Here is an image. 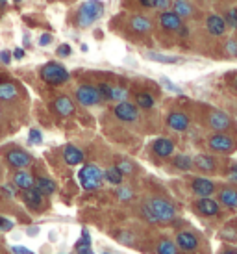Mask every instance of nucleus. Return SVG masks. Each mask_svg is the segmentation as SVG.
Segmentation results:
<instances>
[{
    "mask_svg": "<svg viewBox=\"0 0 237 254\" xmlns=\"http://www.w3.org/2000/svg\"><path fill=\"white\" fill-rule=\"evenodd\" d=\"M228 178L232 182H237V165H232L230 171H228Z\"/></svg>",
    "mask_w": 237,
    "mask_h": 254,
    "instance_id": "48",
    "label": "nucleus"
},
{
    "mask_svg": "<svg viewBox=\"0 0 237 254\" xmlns=\"http://www.w3.org/2000/svg\"><path fill=\"white\" fill-rule=\"evenodd\" d=\"M22 200L30 210H39L45 204V195L37 188H30V190L22 191Z\"/></svg>",
    "mask_w": 237,
    "mask_h": 254,
    "instance_id": "13",
    "label": "nucleus"
},
{
    "mask_svg": "<svg viewBox=\"0 0 237 254\" xmlns=\"http://www.w3.org/2000/svg\"><path fill=\"white\" fill-rule=\"evenodd\" d=\"M52 108H54V112H56L58 115H61V117H70V115L74 113V102H72L67 95H59V97H56Z\"/></svg>",
    "mask_w": 237,
    "mask_h": 254,
    "instance_id": "17",
    "label": "nucleus"
},
{
    "mask_svg": "<svg viewBox=\"0 0 237 254\" xmlns=\"http://www.w3.org/2000/svg\"><path fill=\"white\" fill-rule=\"evenodd\" d=\"M208 145L215 152H230V150H234V139L230 135L223 134V132H217V134L211 135L208 139Z\"/></svg>",
    "mask_w": 237,
    "mask_h": 254,
    "instance_id": "12",
    "label": "nucleus"
},
{
    "mask_svg": "<svg viewBox=\"0 0 237 254\" xmlns=\"http://www.w3.org/2000/svg\"><path fill=\"white\" fill-rule=\"evenodd\" d=\"M19 97V89L13 82H0V100L2 102H11Z\"/></svg>",
    "mask_w": 237,
    "mask_h": 254,
    "instance_id": "24",
    "label": "nucleus"
},
{
    "mask_svg": "<svg viewBox=\"0 0 237 254\" xmlns=\"http://www.w3.org/2000/svg\"><path fill=\"white\" fill-rule=\"evenodd\" d=\"M160 82H161V85L167 89V91H173V93H181V89L178 87V85L175 84V82H171L169 78H165V76H161L160 78Z\"/></svg>",
    "mask_w": 237,
    "mask_h": 254,
    "instance_id": "38",
    "label": "nucleus"
},
{
    "mask_svg": "<svg viewBox=\"0 0 237 254\" xmlns=\"http://www.w3.org/2000/svg\"><path fill=\"white\" fill-rule=\"evenodd\" d=\"M112 100H115V102L128 100V89L122 85H112Z\"/></svg>",
    "mask_w": 237,
    "mask_h": 254,
    "instance_id": "31",
    "label": "nucleus"
},
{
    "mask_svg": "<svg viewBox=\"0 0 237 254\" xmlns=\"http://www.w3.org/2000/svg\"><path fill=\"white\" fill-rule=\"evenodd\" d=\"M158 24L167 34H178V30L183 26V19H180L173 9H165V11H160V15H158Z\"/></svg>",
    "mask_w": 237,
    "mask_h": 254,
    "instance_id": "5",
    "label": "nucleus"
},
{
    "mask_svg": "<svg viewBox=\"0 0 237 254\" xmlns=\"http://www.w3.org/2000/svg\"><path fill=\"white\" fill-rule=\"evenodd\" d=\"M158 254H178L176 251V243L169 240H163L160 241V245H158Z\"/></svg>",
    "mask_w": 237,
    "mask_h": 254,
    "instance_id": "32",
    "label": "nucleus"
},
{
    "mask_svg": "<svg viewBox=\"0 0 237 254\" xmlns=\"http://www.w3.org/2000/svg\"><path fill=\"white\" fill-rule=\"evenodd\" d=\"M232 84H234V87H236V89H237V74H236V76H234V80H232Z\"/></svg>",
    "mask_w": 237,
    "mask_h": 254,
    "instance_id": "54",
    "label": "nucleus"
},
{
    "mask_svg": "<svg viewBox=\"0 0 237 254\" xmlns=\"http://www.w3.org/2000/svg\"><path fill=\"white\" fill-rule=\"evenodd\" d=\"M6 6H7V0H0V13L6 9Z\"/></svg>",
    "mask_w": 237,
    "mask_h": 254,
    "instance_id": "53",
    "label": "nucleus"
},
{
    "mask_svg": "<svg viewBox=\"0 0 237 254\" xmlns=\"http://www.w3.org/2000/svg\"><path fill=\"white\" fill-rule=\"evenodd\" d=\"M128 28H130V32L135 34V36H148V34L154 30V22L150 17H147V15L137 13V15H132V17H130Z\"/></svg>",
    "mask_w": 237,
    "mask_h": 254,
    "instance_id": "7",
    "label": "nucleus"
},
{
    "mask_svg": "<svg viewBox=\"0 0 237 254\" xmlns=\"http://www.w3.org/2000/svg\"><path fill=\"white\" fill-rule=\"evenodd\" d=\"M104 180H108L112 186H120V182H122V173L113 165V167L104 171Z\"/></svg>",
    "mask_w": 237,
    "mask_h": 254,
    "instance_id": "29",
    "label": "nucleus"
},
{
    "mask_svg": "<svg viewBox=\"0 0 237 254\" xmlns=\"http://www.w3.org/2000/svg\"><path fill=\"white\" fill-rule=\"evenodd\" d=\"M152 150L158 158H169V156H173V152H175V143L171 141V139H167V137H158L152 145Z\"/></svg>",
    "mask_w": 237,
    "mask_h": 254,
    "instance_id": "19",
    "label": "nucleus"
},
{
    "mask_svg": "<svg viewBox=\"0 0 237 254\" xmlns=\"http://www.w3.org/2000/svg\"><path fill=\"white\" fill-rule=\"evenodd\" d=\"M191 190H193V193H195L196 197H209L215 191V184L211 182L209 178L198 177L191 182Z\"/></svg>",
    "mask_w": 237,
    "mask_h": 254,
    "instance_id": "15",
    "label": "nucleus"
},
{
    "mask_svg": "<svg viewBox=\"0 0 237 254\" xmlns=\"http://www.w3.org/2000/svg\"><path fill=\"white\" fill-rule=\"evenodd\" d=\"M52 41H54L52 34H49V32H47V34H41V36H39V39H37V45H39V47H49Z\"/></svg>",
    "mask_w": 237,
    "mask_h": 254,
    "instance_id": "41",
    "label": "nucleus"
},
{
    "mask_svg": "<svg viewBox=\"0 0 237 254\" xmlns=\"http://www.w3.org/2000/svg\"><path fill=\"white\" fill-rule=\"evenodd\" d=\"M63 160L69 165H80L84 162V152L78 147H74V145H67L63 148Z\"/></svg>",
    "mask_w": 237,
    "mask_h": 254,
    "instance_id": "22",
    "label": "nucleus"
},
{
    "mask_svg": "<svg viewBox=\"0 0 237 254\" xmlns=\"http://www.w3.org/2000/svg\"><path fill=\"white\" fill-rule=\"evenodd\" d=\"M70 54H72V49H70V45H67V43H63V45H59L56 49V56L59 58H69Z\"/></svg>",
    "mask_w": 237,
    "mask_h": 254,
    "instance_id": "39",
    "label": "nucleus"
},
{
    "mask_svg": "<svg viewBox=\"0 0 237 254\" xmlns=\"http://www.w3.org/2000/svg\"><path fill=\"white\" fill-rule=\"evenodd\" d=\"M224 254H237V251H226Z\"/></svg>",
    "mask_w": 237,
    "mask_h": 254,
    "instance_id": "55",
    "label": "nucleus"
},
{
    "mask_svg": "<svg viewBox=\"0 0 237 254\" xmlns=\"http://www.w3.org/2000/svg\"><path fill=\"white\" fill-rule=\"evenodd\" d=\"M6 162L13 169H26L32 163V156L22 148H9L6 150Z\"/></svg>",
    "mask_w": 237,
    "mask_h": 254,
    "instance_id": "8",
    "label": "nucleus"
},
{
    "mask_svg": "<svg viewBox=\"0 0 237 254\" xmlns=\"http://www.w3.org/2000/svg\"><path fill=\"white\" fill-rule=\"evenodd\" d=\"M80 243H84V245H91V238H89V232H87V228L82 230V240Z\"/></svg>",
    "mask_w": 237,
    "mask_h": 254,
    "instance_id": "47",
    "label": "nucleus"
},
{
    "mask_svg": "<svg viewBox=\"0 0 237 254\" xmlns=\"http://www.w3.org/2000/svg\"><path fill=\"white\" fill-rule=\"evenodd\" d=\"M76 253L78 254H93V251H91V245H84V243H78Z\"/></svg>",
    "mask_w": 237,
    "mask_h": 254,
    "instance_id": "45",
    "label": "nucleus"
},
{
    "mask_svg": "<svg viewBox=\"0 0 237 254\" xmlns=\"http://www.w3.org/2000/svg\"><path fill=\"white\" fill-rule=\"evenodd\" d=\"M171 6H173V0H156L154 9H158V11H165V9H171Z\"/></svg>",
    "mask_w": 237,
    "mask_h": 254,
    "instance_id": "42",
    "label": "nucleus"
},
{
    "mask_svg": "<svg viewBox=\"0 0 237 254\" xmlns=\"http://www.w3.org/2000/svg\"><path fill=\"white\" fill-rule=\"evenodd\" d=\"M226 30H228V26H226V21H224L223 15L219 13H211L206 17V32H208L211 37H221L226 34Z\"/></svg>",
    "mask_w": 237,
    "mask_h": 254,
    "instance_id": "10",
    "label": "nucleus"
},
{
    "mask_svg": "<svg viewBox=\"0 0 237 254\" xmlns=\"http://www.w3.org/2000/svg\"><path fill=\"white\" fill-rule=\"evenodd\" d=\"M74 97H76V100L82 106H95L98 102H102L100 93H98V87H95V85H91V84H84V85H80V87H76Z\"/></svg>",
    "mask_w": 237,
    "mask_h": 254,
    "instance_id": "6",
    "label": "nucleus"
},
{
    "mask_svg": "<svg viewBox=\"0 0 237 254\" xmlns=\"http://www.w3.org/2000/svg\"><path fill=\"white\" fill-rule=\"evenodd\" d=\"M219 200H221V204L228 206V208H237V190L236 188H224V190H221Z\"/></svg>",
    "mask_w": 237,
    "mask_h": 254,
    "instance_id": "27",
    "label": "nucleus"
},
{
    "mask_svg": "<svg viewBox=\"0 0 237 254\" xmlns=\"http://www.w3.org/2000/svg\"><path fill=\"white\" fill-rule=\"evenodd\" d=\"M113 115L117 117L118 121H122V123H132L139 117V110L135 104L132 102H128V100H122V102H118L115 110H113Z\"/></svg>",
    "mask_w": 237,
    "mask_h": 254,
    "instance_id": "9",
    "label": "nucleus"
},
{
    "mask_svg": "<svg viewBox=\"0 0 237 254\" xmlns=\"http://www.w3.org/2000/svg\"><path fill=\"white\" fill-rule=\"evenodd\" d=\"M193 165H196L200 171H204V173H213V171L217 169V163H215V158H211V156L208 154H198L193 160Z\"/></svg>",
    "mask_w": 237,
    "mask_h": 254,
    "instance_id": "25",
    "label": "nucleus"
},
{
    "mask_svg": "<svg viewBox=\"0 0 237 254\" xmlns=\"http://www.w3.org/2000/svg\"><path fill=\"white\" fill-rule=\"evenodd\" d=\"M39 76L45 84L49 85H63L70 80L69 71L58 62H49L39 69Z\"/></svg>",
    "mask_w": 237,
    "mask_h": 254,
    "instance_id": "4",
    "label": "nucleus"
},
{
    "mask_svg": "<svg viewBox=\"0 0 237 254\" xmlns=\"http://www.w3.org/2000/svg\"><path fill=\"white\" fill-rule=\"evenodd\" d=\"M145 56H147V60H150V62H156V64H163V65L183 64V60H181V58L169 56V54H161V52H147Z\"/></svg>",
    "mask_w": 237,
    "mask_h": 254,
    "instance_id": "23",
    "label": "nucleus"
},
{
    "mask_svg": "<svg viewBox=\"0 0 237 254\" xmlns=\"http://www.w3.org/2000/svg\"><path fill=\"white\" fill-rule=\"evenodd\" d=\"M11 60H13L11 50H0V62H2V64L9 65V64H11Z\"/></svg>",
    "mask_w": 237,
    "mask_h": 254,
    "instance_id": "43",
    "label": "nucleus"
},
{
    "mask_svg": "<svg viewBox=\"0 0 237 254\" xmlns=\"http://www.w3.org/2000/svg\"><path fill=\"white\" fill-rule=\"evenodd\" d=\"M196 210L206 217H213L219 213V202L209 197H200V200H196Z\"/></svg>",
    "mask_w": 237,
    "mask_h": 254,
    "instance_id": "20",
    "label": "nucleus"
},
{
    "mask_svg": "<svg viewBox=\"0 0 237 254\" xmlns=\"http://www.w3.org/2000/svg\"><path fill=\"white\" fill-rule=\"evenodd\" d=\"M115 167H117V169L122 173V177H124V175H132L133 171H135V165H133L130 160H118Z\"/></svg>",
    "mask_w": 237,
    "mask_h": 254,
    "instance_id": "34",
    "label": "nucleus"
},
{
    "mask_svg": "<svg viewBox=\"0 0 237 254\" xmlns=\"http://www.w3.org/2000/svg\"><path fill=\"white\" fill-rule=\"evenodd\" d=\"M135 102H137V106H139L141 110H150V108H154V104H156L154 97L148 91L137 93V95H135Z\"/></svg>",
    "mask_w": 237,
    "mask_h": 254,
    "instance_id": "28",
    "label": "nucleus"
},
{
    "mask_svg": "<svg viewBox=\"0 0 237 254\" xmlns=\"http://www.w3.org/2000/svg\"><path fill=\"white\" fill-rule=\"evenodd\" d=\"M104 15V2L102 0H85L76 11V22L78 28H91L95 22H98Z\"/></svg>",
    "mask_w": 237,
    "mask_h": 254,
    "instance_id": "2",
    "label": "nucleus"
},
{
    "mask_svg": "<svg viewBox=\"0 0 237 254\" xmlns=\"http://www.w3.org/2000/svg\"><path fill=\"white\" fill-rule=\"evenodd\" d=\"M11 228H13V223L9 219L0 217V230H11Z\"/></svg>",
    "mask_w": 237,
    "mask_h": 254,
    "instance_id": "44",
    "label": "nucleus"
},
{
    "mask_svg": "<svg viewBox=\"0 0 237 254\" xmlns=\"http://www.w3.org/2000/svg\"><path fill=\"white\" fill-rule=\"evenodd\" d=\"M208 127L215 132H224L232 127V119L228 113L221 112V110H215L208 115Z\"/></svg>",
    "mask_w": 237,
    "mask_h": 254,
    "instance_id": "11",
    "label": "nucleus"
},
{
    "mask_svg": "<svg viewBox=\"0 0 237 254\" xmlns=\"http://www.w3.org/2000/svg\"><path fill=\"white\" fill-rule=\"evenodd\" d=\"M78 182L85 191H95L102 188L104 182V171L95 163H85L82 169L78 171Z\"/></svg>",
    "mask_w": 237,
    "mask_h": 254,
    "instance_id": "3",
    "label": "nucleus"
},
{
    "mask_svg": "<svg viewBox=\"0 0 237 254\" xmlns=\"http://www.w3.org/2000/svg\"><path fill=\"white\" fill-rule=\"evenodd\" d=\"M34 188H37L47 197V195H52L56 191V182L49 177H37L34 180Z\"/></svg>",
    "mask_w": 237,
    "mask_h": 254,
    "instance_id": "26",
    "label": "nucleus"
},
{
    "mask_svg": "<svg viewBox=\"0 0 237 254\" xmlns=\"http://www.w3.org/2000/svg\"><path fill=\"white\" fill-rule=\"evenodd\" d=\"M176 247H180L185 253H193L198 247V240H196V236L193 232L183 230V232H180L176 236Z\"/></svg>",
    "mask_w": 237,
    "mask_h": 254,
    "instance_id": "16",
    "label": "nucleus"
},
{
    "mask_svg": "<svg viewBox=\"0 0 237 254\" xmlns=\"http://www.w3.org/2000/svg\"><path fill=\"white\" fill-rule=\"evenodd\" d=\"M11 251H13L15 254H34L32 251H28V249H24V247H19V245H13Z\"/></svg>",
    "mask_w": 237,
    "mask_h": 254,
    "instance_id": "46",
    "label": "nucleus"
},
{
    "mask_svg": "<svg viewBox=\"0 0 237 254\" xmlns=\"http://www.w3.org/2000/svg\"><path fill=\"white\" fill-rule=\"evenodd\" d=\"M34 180H35V178L30 175L28 171H24V169H19L13 175V186L17 188V190H21V191L34 188Z\"/></svg>",
    "mask_w": 237,
    "mask_h": 254,
    "instance_id": "21",
    "label": "nucleus"
},
{
    "mask_svg": "<svg viewBox=\"0 0 237 254\" xmlns=\"http://www.w3.org/2000/svg\"><path fill=\"white\" fill-rule=\"evenodd\" d=\"M28 141L32 143V145H39V143H43V134L37 128H32L28 132Z\"/></svg>",
    "mask_w": 237,
    "mask_h": 254,
    "instance_id": "37",
    "label": "nucleus"
},
{
    "mask_svg": "<svg viewBox=\"0 0 237 254\" xmlns=\"http://www.w3.org/2000/svg\"><path fill=\"white\" fill-rule=\"evenodd\" d=\"M117 195H118V198H120V200H130V198L133 197L132 190H130V188H124V186H122V188H118Z\"/></svg>",
    "mask_w": 237,
    "mask_h": 254,
    "instance_id": "40",
    "label": "nucleus"
},
{
    "mask_svg": "<svg viewBox=\"0 0 237 254\" xmlns=\"http://www.w3.org/2000/svg\"><path fill=\"white\" fill-rule=\"evenodd\" d=\"M104 254H108V253H104Z\"/></svg>",
    "mask_w": 237,
    "mask_h": 254,
    "instance_id": "57",
    "label": "nucleus"
},
{
    "mask_svg": "<svg viewBox=\"0 0 237 254\" xmlns=\"http://www.w3.org/2000/svg\"><path fill=\"white\" fill-rule=\"evenodd\" d=\"M224 52L230 58H237V39H228L224 45Z\"/></svg>",
    "mask_w": 237,
    "mask_h": 254,
    "instance_id": "36",
    "label": "nucleus"
},
{
    "mask_svg": "<svg viewBox=\"0 0 237 254\" xmlns=\"http://www.w3.org/2000/svg\"><path fill=\"white\" fill-rule=\"evenodd\" d=\"M139 4L143 7H147V9H154V6H156V0H139Z\"/></svg>",
    "mask_w": 237,
    "mask_h": 254,
    "instance_id": "50",
    "label": "nucleus"
},
{
    "mask_svg": "<svg viewBox=\"0 0 237 254\" xmlns=\"http://www.w3.org/2000/svg\"><path fill=\"white\" fill-rule=\"evenodd\" d=\"M167 125L175 132H183L189 128V117L181 112H171L167 117Z\"/></svg>",
    "mask_w": 237,
    "mask_h": 254,
    "instance_id": "18",
    "label": "nucleus"
},
{
    "mask_svg": "<svg viewBox=\"0 0 237 254\" xmlns=\"http://www.w3.org/2000/svg\"><path fill=\"white\" fill-rule=\"evenodd\" d=\"M143 213L152 223H167V221H173L176 217V208L175 204H171L165 198L152 197L148 198V200H145Z\"/></svg>",
    "mask_w": 237,
    "mask_h": 254,
    "instance_id": "1",
    "label": "nucleus"
},
{
    "mask_svg": "<svg viewBox=\"0 0 237 254\" xmlns=\"http://www.w3.org/2000/svg\"><path fill=\"white\" fill-rule=\"evenodd\" d=\"M224 21H226V26H228V28L237 30V7H230V9H226Z\"/></svg>",
    "mask_w": 237,
    "mask_h": 254,
    "instance_id": "33",
    "label": "nucleus"
},
{
    "mask_svg": "<svg viewBox=\"0 0 237 254\" xmlns=\"http://www.w3.org/2000/svg\"><path fill=\"white\" fill-rule=\"evenodd\" d=\"M173 163H175L176 169L189 171L191 167H193V158H191V156H187V154H178V156H175Z\"/></svg>",
    "mask_w": 237,
    "mask_h": 254,
    "instance_id": "30",
    "label": "nucleus"
},
{
    "mask_svg": "<svg viewBox=\"0 0 237 254\" xmlns=\"http://www.w3.org/2000/svg\"><path fill=\"white\" fill-rule=\"evenodd\" d=\"M21 2H22V0H13V4H15V6H19Z\"/></svg>",
    "mask_w": 237,
    "mask_h": 254,
    "instance_id": "56",
    "label": "nucleus"
},
{
    "mask_svg": "<svg viewBox=\"0 0 237 254\" xmlns=\"http://www.w3.org/2000/svg\"><path fill=\"white\" fill-rule=\"evenodd\" d=\"M11 54H13L15 60H22V58H24V54H26V50H24V49H15V50H11Z\"/></svg>",
    "mask_w": 237,
    "mask_h": 254,
    "instance_id": "49",
    "label": "nucleus"
},
{
    "mask_svg": "<svg viewBox=\"0 0 237 254\" xmlns=\"http://www.w3.org/2000/svg\"><path fill=\"white\" fill-rule=\"evenodd\" d=\"M98 93L102 100H112V85L110 84H98Z\"/></svg>",
    "mask_w": 237,
    "mask_h": 254,
    "instance_id": "35",
    "label": "nucleus"
},
{
    "mask_svg": "<svg viewBox=\"0 0 237 254\" xmlns=\"http://www.w3.org/2000/svg\"><path fill=\"white\" fill-rule=\"evenodd\" d=\"M173 11L180 19H193L196 15V7L191 0H173Z\"/></svg>",
    "mask_w": 237,
    "mask_h": 254,
    "instance_id": "14",
    "label": "nucleus"
},
{
    "mask_svg": "<svg viewBox=\"0 0 237 254\" xmlns=\"http://www.w3.org/2000/svg\"><path fill=\"white\" fill-rule=\"evenodd\" d=\"M37 234H39V228H37V226H30L28 236H37Z\"/></svg>",
    "mask_w": 237,
    "mask_h": 254,
    "instance_id": "52",
    "label": "nucleus"
},
{
    "mask_svg": "<svg viewBox=\"0 0 237 254\" xmlns=\"http://www.w3.org/2000/svg\"><path fill=\"white\" fill-rule=\"evenodd\" d=\"M2 191H4V193H6L7 197H15L13 186H2Z\"/></svg>",
    "mask_w": 237,
    "mask_h": 254,
    "instance_id": "51",
    "label": "nucleus"
}]
</instances>
